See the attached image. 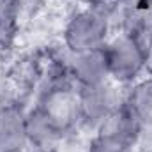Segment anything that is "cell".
<instances>
[{"label":"cell","instance_id":"3957f363","mask_svg":"<svg viewBox=\"0 0 152 152\" xmlns=\"http://www.w3.org/2000/svg\"><path fill=\"white\" fill-rule=\"evenodd\" d=\"M118 104V94L110 81L96 87L78 88V117L87 126H94L99 129Z\"/></svg>","mask_w":152,"mask_h":152},{"label":"cell","instance_id":"5bb4252c","mask_svg":"<svg viewBox=\"0 0 152 152\" xmlns=\"http://www.w3.org/2000/svg\"><path fill=\"white\" fill-rule=\"evenodd\" d=\"M4 78V66H2V58H0V81Z\"/></svg>","mask_w":152,"mask_h":152},{"label":"cell","instance_id":"52a82bcc","mask_svg":"<svg viewBox=\"0 0 152 152\" xmlns=\"http://www.w3.org/2000/svg\"><path fill=\"white\" fill-rule=\"evenodd\" d=\"M142 131H143V124L131 112V108L126 104V101H122L99 127V133L113 136V138L126 142L133 147L138 145Z\"/></svg>","mask_w":152,"mask_h":152},{"label":"cell","instance_id":"9a60e30c","mask_svg":"<svg viewBox=\"0 0 152 152\" xmlns=\"http://www.w3.org/2000/svg\"><path fill=\"white\" fill-rule=\"evenodd\" d=\"M0 44H2V37H0Z\"/></svg>","mask_w":152,"mask_h":152},{"label":"cell","instance_id":"30bf717a","mask_svg":"<svg viewBox=\"0 0 152 152\" xmlns=\"http://www.w3.org/2000/svg\"><path fill=\"white\" fill-rule=\"evenodd\" d=\"M88 152H134V147L104 133H97L96 138L90 142Z\"/></svg>","mask_w":152,"mask_h":152},{"label":"cell","instance_id":"9c48e42d","mask_svg":"<svg viewBox=\"0 0 152 152\" xmlns=\"http://www.w3.org/2000/svg\"><path fill=\"white\" fill-rule=\"evenodd\" d=\"M20 14L21 12H20L14 0H0V37H2V44L7 42L14 36Z\"/></svg>","mask_w":152,"mask_h":152},{"label":"cell","instance_id":"5b68a950","mask_svg":"<svg viewBox=\"0 0 152 152\" xmlns=\"http://www.w3.org/2000/svg\"><path fill=\"white\" fill-rule=\"evenodd\" d=\"M71 76L78 83V88H81V87H96V85L110 81L104 46L97 48V50H90V51L73 53Z\"/></svg>","mask_w":152,"mask_h":152},{"label":"cell","instance_id":"7c38bea8","mask_svg":"<svg viewBox=\"0 0 152 152\" xmlns=\"http://www.w3.org/2000/svg\"><path fill=\"white\" fill-rule=\"evenodd\" d=\"M14 2H16L20 12H28V11H32L36 5H39L41 0H14Z\"/></svg>","mask_w":152,"mask_h":152},{"label":"cell","instance_id":"8992f818","mask_svg":"<svg viewBox=\"0 0 152 152\" xmlns=\"http://www.w3.org/2000/svg\"><path fill=\"white\" fill-rule=\"evenodd\" d=\"M66 127L44 104L39 103L27 112V134L28 143L36 147H46L53 143Z\"/></svg>","mask_w":152,"mask_h":152},{"label":"cell","instance_id":"4fadbf2b","mask_svg":"<svg viewBox=\"0 0 152 152\" xmlns=\"http://www.w3.org/2000/svg\"><path fill=\"white\" fill-rule=\"evenodd\" d=\"M78 2H81L85 5H106L110 0H78Z\"/></svg>","mask_w":152,"mask_h":152},{"label":"cell","instance_id":"6da1fadb","mask_svg":"<svg viewBox=\"0 0 152 152\" xmlns=\"http://www.w3.org/2000/svg\"><path fill=\"white\" fill-rule=\"evenodd\" d=\"M110 27V14L104 5H87L69 18L64 28V42L71 55L103 48L108 42Z\"/></svg>","mask_w":152,"mask_h":152},{"label":"cell","instance_id":"277c9868","mask_svg":"<svg viewBox=\"0 0 152 152\" xmlns=\"http://www.w3.org/2000/svg\"><path fill=\"white\" fill-rule=\"evenodd\" d=\"M28 145L27 112L18 103L0 104V152H21Z\"/></svg>","mask_w":152,"mask_h":152},{"label":"cell","instance_id":"7a4b0ae2","mask_svg":"<svg viewBox=\"0 0 152 152\" xmlns=\"http://www.w3.org/2000/svg\"><path fill=\"white\" fill-rule=\"evenodd\" d=\"M110 81L131 85L145 73L143 41L131 34L120 32L104 44Z\"/></svg>","mask_w":152,"mask_h":152},{"label":"cell","instance_id":"ba28073f","mask_svg":"<svg viewBox=\"0 0 152 152\" xmlns=\"http://www.w3.org/2000/svg\"><path fill=\"white\" fill-rule=\"evenodd\" d=\"M126 104L143 126H152V76L133 83L126 97Z\"/></svg>","mask_w":152,"mask_h":152},{"label":"cell","instance_id":"8fae6325","mask_svg":"<svg viewBox=\"0 0 152 152\" xmlns=\"http://www.w3.org/2000/svg\"><path fill=\"white\" fill-rule=\"evenodd\" d=\"M143 57H145V73L152 76V36L143 41Z\"/></svg>","mask_w":152,"mask_h":152}]
</instances>
